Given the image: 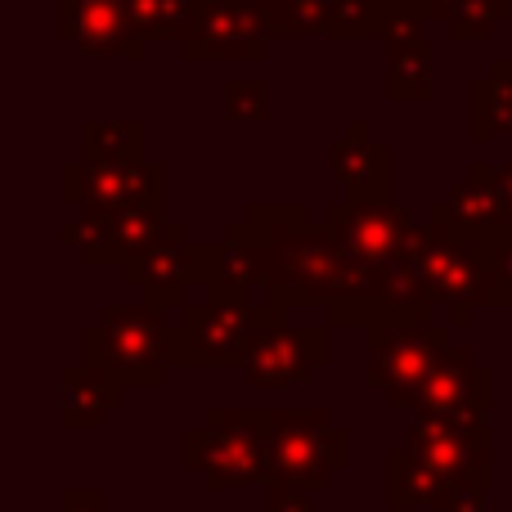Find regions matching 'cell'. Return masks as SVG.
Returning <instances> with one entry per match:
<instances>
[{"label": "cell", "instance_id": "35", "mask_svg": "<svg viewBox=\"0 0 512 512\" xmlns=\"http://www.w3.org/2000/svg\"><path fill=\"white\" fill-rule=\"evenodd\" d=\"M445 512H490V508H486V495H454Z\"/></svg>", "mask_w": 512, "mask_h": 512}, {"label": "cell", "instance_id": "29", "mask_svg": "<svg viewBox=\"0 0 512 512\" xmlns=\"http://www.w3.org/2000/svg\"><path fill=\"white\" fill-rule=\"evenodd\" d=\"M477 243H481L486 274H490V306H512V230L499 225V230L477 234Z\"/></svg>", "mask_w": 512, "mask_h": 512}, {"label": "cell", "instance_id": "22", "mask_svg": "<svg viewBox=\"0 0 512 512\" xmlns=\"http://www.w3.org/2000/svg\"><path fill=\"white\" fill-rule=\"evenodd\" d=\"M126 9H131L135 36L144 45H153V41H185L203 0H126Z\"/></svg>", "mask_w": 512, "mask_h": 512}, {"label": "cell", "instance_id": "31", "mask_svg": "<svg viewBox=\"0 0 512 512\" xmlns=\"http://www.w3.org/2000/svg\"><path fill=\"white\" fill-rule=\"evenodd\" d=\"M265 512H324L310 495L301 490H283V486H265Z\"/></svg>", "mask_w": 512, "mask_h": 512}, {"label": "cell", "instance_id": "7", "mask_svg": "<svg viewBox=\"0 0 512 512\" xmlns=\"http://www.w3.org/2000/svg\"><path fill=\"white\" fill-rule=\"evenodd\" d=\"M409 450L423 459L454 495H486L490 490V427L486 418H414Z\"/></svg>", "mask_w": 512, "mask_h": 512}, {"label": "cell", "instance_id": "36", "mask_svg": "<svg viewBox=\"0 0 512 512\" xmlns=\"http://www.w3.org/2000/svg\"><path fill=\"white\" fill-rule=\"evenodd\" d=\"M490 512H512V508H490Z\"/></svg>", "mask_w": 512, "mask_h": 512}, {"label": "cell", "instance_id": "28", "mask_svg": "<svg viewBox=\"0 0 512 512\" xmlns=\"http://www.w3.org/2000/svg\"><path fill=\"white\" fill-rule=\"evenodd\" d=\"M508 18H512V0H459L450 14V36L454 41H486Z\"/></svg>", "mask_w": 512, "mask_h": 512}, {"label": "cell", "instance_id": "34", "mask_svg": "<svg viewBox=\"0 0 512 512\" xmlns=\"http://www.w3.org/2000/svg\"><path fill=\"white\" fill-rule=\"evenodd\" d=\"M495 176H499V203H504V225L512 230V162L495 167Z\"/></svg>", "mask_w": 512, "mask_h": 512}, {"label": "cell", "instance_id": "6", "mask_svg": "<svg viewBox=\"0 0 512 512\" xmlns=\"http://www.w3.org/2000/svg\"><path fill=\"white\" fill-rule=\"evenodd\" d=\"M364 333H369V373H364V382L373 391H382L391 409H409V400L432 373V364L454 346L450 319L432 315H396L387 324L364 328Z\"/></svg>", "mask_w": 512, "mask_h": 512}, {"label": "cell", "instance_id": "16", "mask_svg": "<svg viewBox=\"0 0 512 512\" xmlns=\"http://www.w3.org/2000/svg\"><path fill=\"white\" fill-rule=\"evenodd\" d=\"M333 180L346 189L351 203H378L391 185V144L373 140L364 122H346L333 144Z\"/></svg>", "mask_w": 512, "mask_h": 512}, {"label": "cell", "instance_id": "14", "mask_svg": "<svg viewBox=\"0 0 512 512\" xmlns=\"http://www.w3.org/2000/svg\"><path fill=\"white\" fill-rule=\"evenodd\" d=\"M63 36L86 59H144L149 45L135 36L126 0H63Z\"/></svg>", "mask_w": 512, "mask_h": 512}, {"label": "cell", "instance_id": "4", "mask_svg": "<svg viewBox=\"0 0 512 512\" xmlns=\"http://www.w3.org/2000/svg\"><path fill=\"white\" fill-rule=\"evenodd\" d=\"M409 252H414L418 270H423L432 310L441 306L450 315V328H463L472 310L490 306V274L486 256L472 230H450L441 221H423L409 234Z\"/></svg>", "mask_w": 512, "mask_h": 512}, {"label": "cell", "instance_id": "18", "mask_svg": "<svg viewBox=\"0 0 512 512\" xmlns=\"http://www.w3.org/2000/svg\"><path fill=\"white\" fill-rule=\"evenodd\" d=\"M122 400H126V391L108 373L90 369L81 360L59 373V423L68 432H95V427H104L108 409H117Z\"/></svg>", "mask_w": 512, "mask_h": 512}, {"label": "cell", "instance_id": "32", "mask_svg": "<svg viewBox=\"0 0 512 512\" xmlns=\"http://www.w3.org/2000/svg\"><path fill=\"white\" fill-rule=\"evenodd\" d=\"M59 512H117V508L104 504V490H95V486H72V490H63Z\"/></svg>", "mask_w": 512, "mask_h": 512}, {"label": "cell", "instance_id": "10", "mask_svg": "<svg viewBox=\"0 0 512 512\" xmlns=\"http://www.w3.org/2000/svg\"><path fill=\"white\" fill-rule=\"evenodd\" d=\"M324 230L333 234L337 252L351 265H364V270H387L400 252H405L409 234H414V216L405 212L391 198H378V203H342L328 207Z\"/></svg>", "mask_w": 512, "mask_h": 512}, {"label": "cell", "instance_id": "17", "mask_svg": "<svg viewBox=\"0 0 512 512\" xmlns=\"http://www.w3.org/2000/svg\"><path fill=\"white\" fill-rule=\"evenodd\" d=\"M427 221H441L450 230H499L504 225V203H499V176L495 167H468V176L454 180L450 194L427 212Z\"/></svg>", "mask_w": 512, "mask_h": 512}, {"label": "cell", "instance_id": "1", "mask_svg": "<svg viewBox=\"0 0 512 512\" xmlns=\"http://www.w3.org/2000/svg\"><path fill=\"white\" fill-rule=\"evenodd\" d=\"M265 459H270L265 486L315 495L351 463V436L328 418V409H265Z\"/></svg>", "mask_w": 512, "mask_h": 512}, {"label": "cell", "instance_id": "11", "mask_svg": "<svg viewBox=\"0 0 512 512\" xmlns=\"http://www.w3.org/2000/svg\"><path fill=\"white\" fill-rule=\"evenodd\" d=\"M490 396H495V373L472 360L468 346L454 342L450 351L432 364V373H427L423 387L414 391L409 409H414L418 418H486Z\"/></svg>", "mask_w": 512, "mask_h": 512}, {"label": "cell", "instance_id": "25", "mask_svg": "<svg viewBox=\"0 0 512 512\" xmlns=\"http://www.w3.org/2000/svg\"><path fill=\"white\" fill-rule=\"evenodd\" d=\"M387 95L396 104H423L432 95V50L427 45H405V50H387Z\"/></svg>", "mask_w": 512, "mask_h": 512}, {"label": "cell", "instance_id": "24", "mask_svg": "<svg viewBox=\"0 0 512 512\" xmlns=\"http://www.w3.org/2000/svg\"><path fill=\"white\" fill-rule=\"evenodd\" d=\"M265 14L270 41H301V36H324L328 0H256Z\"/></svg>", "mask_w": 512, "mask_h": 512}, {"label": "cell", "instance_id": "3", "mask_svg": "<svg viewBox=\"0 0 512 512\" xmlns=\"http://www.w3.org/2000/svg\"><path fill=\"white\" fill-rule=\"evenodd\" d=\"M185 463L203 477L207 490H248L265 486V409L212 405L203 423L185 432Z\"/></svg>", "mask_w": 512, "mask_h": 512}, {"label": "cell", "instance_id": "9", "mask_svg": "<svg viewBox=\"0 0 512 512\" xmlns=\"http://www.w3.org/2000/svg\"><path fill=\"white\" fill-rule=\"evenodd\" d=\"M63 203L77 212H122L140 203H167V176L158 162H90L63 167Z\"/></svg>", "mask_w": 512, "mask_h": 512}, {"label": "cell", "instance_id": "21", "mask_svg": "<svg viewBox=\"0 0 512 512\" xmlns=\"http://www.w3.org/2000/svg\"><path fill=\"white\" fill-rule=\"evenodd\" d=\"M108 225H113L117 265H126V261H140L144 252L158 248L176 221H167V203H140V207H122V212H113Z\"/></svg>", "mask_w": 512, "mask_h": 512}, {"label": "cell", "instance_id": "15", "mask_svg": "<svg viewBox=\"0 0 512 512\" xmlns=\"http://www.w3.org/2000/svg\"><path fill=\"white\" fill-rule=\"evenodd\" d=\"M122 283L144 292V306L162 310V315H176L185 306V292L194 288V274H189V248H185V230L171 225V234L158 243L153 252H144L140 261L122 265Z\"/></svg>", "mask_w": 512, "mask_h": 512}, {"label": "cell", "instance_id": "23", "mask_svg": "<svg viewBox=\"0 0 512 512\" xmlns=\"http://www.w3.org/2000/svg\"><path fill=\"white\" fill-rule=\"evenodd\" d=\"M81 158L90 162H140L144 126L140 122H81Z\"/></svg>", "mask_w": 512, "mask_h": 512}, {"label": "cell", "instance_id": "33", "mask_svg": "<svg viewBox=\"0 0 512 512\" xmlns=\"http://www.w3.org/2000/svg\"><path fill=\"white\" fill-rule=\"evenodd\" d=\"M409 5H414L418 14L427 18V23H432V18H441V23H450V14H454V5H459V0H409Z\"/></svg>", "mask_w": 512, "mask_h": 512}, {"label": "cell", "instance_id": "8", "mask_svg": "<svg viewBox=\"0 0 512 512\" xmlns=\"http://www.w3.org/2000/svg\"><path fill=\"white\" fill-rule=\"evenodd\" d=\"M328 364V328L324 324H288L283 310H270L261 328H256L248 355H243V378L252 387H292L306 382Z\"/></svg>", "mask_w": 512, "mask_h": 512}, {"label": "cell", "instance_id": "20", "mask_svg": "<svg viewBox=\"0 0 512 512\" xmlns=\"http://www.w3.org/2000/svg\"><path fill=\"white\" fill-rule=\"evenodd\" d=\"M468 135L477 144L512 135V63L495 59L481 81L468 86Z\"/></svg>", "mask_w": 512, "mask_h": 512}, {"label": "cell", "instance_id": "5", "mask_svg": "<svg viewBox=\"0 0 512 512\" xmlns=\"http://www.w3.org/2000/svg\"><path fill=\"white\" fill-rule=\"evenodd\" d=\"M274 306L207 297L203 306H180L167 315V369H230L243 364L256 328Z\"/></svg>", "mask_w": 512, "mask_h": 512}, {"label": "cell", "instance_id": "2", "mask_svg": "<svg viewBox=\"0 0 512 512\" xmlns=\"http://www.w3.org/2000/svg\"><path fill=\"white\" fill-rule=\"evenodd\" d=\"M81 364L108 373L122 391L167 382V315L153 306H108L81 328Z\"/></svg>", "mask_w": 512, "mask_h": 512}, {"label": "cell", "instance_id": "26", "mask_svg": "<svg viewBox=\"0 0 512 512\" xmlns=\"http://www.w3.org/2000/svg\"><path fill=\"white\" fill-rule=\"evenodd\" d=\"M324 36H333V41H378L382 0H328Z\"/></svg>", "mask_w": 512, "mask_h": 512}, {"label": "cell", "instance_id": "12", "mask_svg": "<svg viewBox=\"0 0 512 512\" xmlns=\"http://www.w3.org/2000/svg\"><path fill=\"white\" fill-rule=\"evenodd\" d=\"M180 45L189 59H261L270 50V32L256 0H203Z\"/></svg>", "mask_w": 512, "mask_h": 512}, {"label": "cell", "instance_id": "19", "mask_svg": "<svg viewBox=\"0 0 512 512\" xmlns=\"http://www.w3.org/2000/svg\"><path fill=\"white\" fill-rule=\"evenodd\" d=\"M450 499H454V490L423 459H414L409 445H396L387 454V508L391 512H414V508L445 512Z\"/></svg>", "mask_w": 512, "mask_h": 512}, {"label": "cell", "instance_id": "30", "mask_svg": "<svg viewBox=\"0 0 512 512\" xmlns=\"http://www.w3.org/2000/svg\"><path fill=\"white\" fill-rule=\"evenodd\" d=\"M225 122H265L270 113V86L261 77H234L225 81Z\"/></svg>", "mask_w": 512, "mask_h": 512}, {"label": "cell", "instance_id": "27", "mask_svg": "<svg viewBox=\"0 0 512 512\" xmlns=\"http://www.w3.org/2000/svg\"><path fill=\"white\" fill-rule=\"evenodd\" d=\"M63 243H72L86 265H113L117 261L108 212H77L68 225H63Z\"/></svg>", "mask_w": 512, "mask_h": 512}, {"label": "cell", "instance_id": "13", "mask_svg": "<svg viewBox=\"0 0 512 512\" xmlns=\"http://www.w3.org/2000/svg\"><path fill=\"white\" fill-rule=\"evenodd\" d=\"M189 274H194V283L207 297L265 306L261 261H256V248L239 221L225 230V243H216V248H189Z\"/></svg>", "mask_w": 512, "mask_h": 512}]
</instances>
